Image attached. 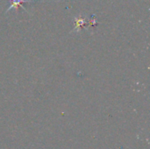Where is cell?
<instances>
[{
	"instance_id": "1",
	"label": "cell",
	"mask_w": 150,
	"mask_h": 149,
	"mask_svg": "<svg viewBox=\"0 0 150 149\" xmlns=\"http://www.w3.org/2000/svg\"><path fill=\"white\" fill-rule=\"evenodd\" d=\"M11 4L9 6V8L6 10V12H8V11H11V10H15V11H18V7H22L23 6V4H25V3H30V2H32L31 0H11Z\"/></svg>"
},
{
	"instance_id": "2",
	"label": "cell",
	"mask_w": 150,
	"mask_h": 149,
	"mask_svg": "<svg viewBox=\"0 0 150 149\" xmlns=\"http://www.w3.org/2000/svg\"><path fill=\"white\" fill-rule=\"evenodd\" d=\"M84 23H85V19L81 18H76V26H75V29H76V30H77V28L81 27Z\"/></svg>"
}]
</instances>
